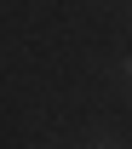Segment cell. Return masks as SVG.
Returning a JSON list of instances; mask_svg holds the SVG:
<instances>
[{"instance_id":"obj_1","label":"cell","mask_w":132,"mask_h":149,"mask_svg":"<svg viewBox=\"0 0 132 149\" xmlns=\"http://www.w3.org/2000/svg\"><path fill=\"white\" fill-rule=\"evenodd\" d=\"M126 74H132V63H126Z\"/></svg>"}]
</instances>
